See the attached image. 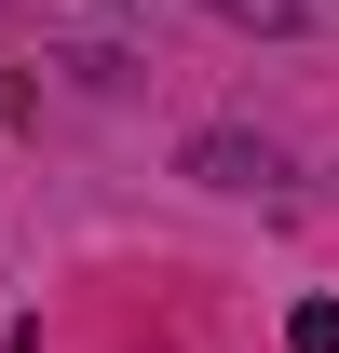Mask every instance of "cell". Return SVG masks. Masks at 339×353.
I'll use <instances>...</instances> for the list:
<instances>
[{
  "label": "cell",
  "instance_id": "obj_3",
  "mask_svg": "<svg viewBox=\"0 0 339 353\" xmlns=\"http://www.w3.org/2000/svg\"><path fill=\"white\" fill-rule=\"evenodd\" d=\"M217 14H231V28H298L312 0H217Z\"/></svg>",
  "mask_w": 339,
  "mask_h": 353
},
{
  "label": "cell",
  "instance_id": "obj_2",
  "mask_svg": "<svg viewBox=\"0 0 339 353\" xmlns=\"http://www.w3.org/2000/svg\"><path fill=\"white\" fill-rule=\"evenodd\" d=\"M285 353H339V299H298L285 312Z\"/></svg>",
  "mask_w": 339,
  "mask_h": 353
},
{
  "label": "cell",
  "instance_id": "obj_1",
  "mask_svg": "<svg viewBox=\"0 0 339 353\" xmlns=\"http://www.w3.org/2000/svg\"><path fill=\"white\" fill-rule=\"evenodd\" d=\"M190 176H204V190H271V150H258V136H190Z\"/></svg>",
  "mask_w": 339,
  "mask_h": 353
}]
</instances>
